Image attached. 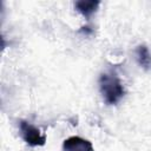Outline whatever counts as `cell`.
I'll return each mask as SVG.
<instances>
[{
    "instance_id": "3957f363",
    "label": "cell",
    "mask_w": 151,
    "mask_h": 151,
    "mask_svg": "<svg viewBox=\"0 0 151 151\" xmlns=\"http://www.w3.org/2000/svg\"><path fill=\"white\" fill-rule=\"evenodd\" d=\"M63 151H94L90 140L79 136H72L64 140Z\"/></svg>"
},
{
    "instance_id": "7a4b0ae2",
    "label": "cell",
    "mask_w": 151,
    "mask_h": 151,
    "mask_svg": "<svg viewBox=\"0 0 151 151\" xmlns=\"http://www.w3.org/2000/svg\"><path fill=\"white\" fill-rule=\"evenodd\" d=\"M19 133L24 142L32 147L42 146L46 143V137L41 134L40 130L26 120L19 122Z\"/></svg>"
},
{
    "instance_id": "6da1fadb",
    "label": "cell",
    "mask_w": 151,
    "mask_h": 151,
    "mask_svg": "<svg viewBox=\"0 0 151 151\" xmlns=\"http://www.w3.org/2000/svg\"><path fill=\"white\" fill-rule=\"evenodd\" d=\"M98 84L101 97L107 105H116L125 96V88L114 72L101 73Z\"/></svg>"
},
{
    "instance_id": "277c9868",
    "label": "cell",
    "mask_w": 151,
    "mask_h": 151,
    "mask_svg": "<svg viewBox=\"0 0 151 151\" xmlns=\"http://www.w3.org/2000/svg\"><path fill=\"white\" fill-rule=\"evenodd\" d=\"M99 0H79L74 2V8L86 19H88L99 7Z\"/></svg>"
},
{
    "instance_id": "5b68a950",
    "label": "cell",
    "mask_w": 151,
    "mask_h": 151,
    "mask_svg": "<svg viewBox=\"0 0 151 151\" xmlns=\"http://www.w3.org/2000/svg\"><path fill=\"white\" fill-rule=\"evenodd\" d=\"M136 59L139 64V66L144 70H150L151 68V52L149 51L147 46L142 44L138 45L136 48Z\"/></svg>"
}]
</instances>
